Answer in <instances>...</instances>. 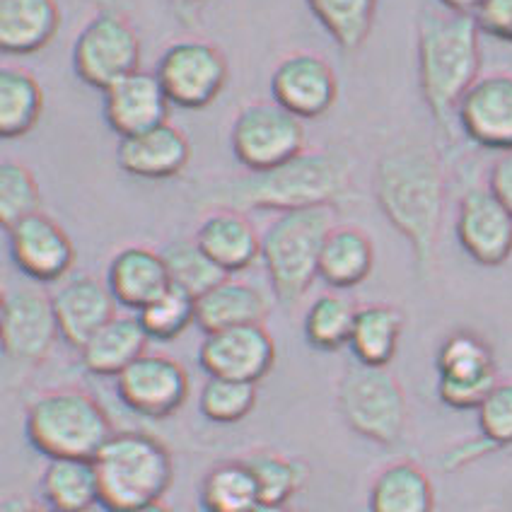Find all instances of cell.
<instances>
[{"instance_id":"cell-1","label":"cell","mask_w":512,"mask_h":512,"mask_svg":"<svg viewBox=\"0 0 512 512\" xmlns=\"http://www.w3.org/2000/svg\"><path fill=\"white\" fill-rule=\"evenodd\" d=\"M445 196V172L430 145L401 143L377 160L375 201L392 228L409 242L413 266L423 281L435 271Z\"/></svg>"},{"instance_id":"cell-2","label":"cell","mask_w":512,"mask_h":512,"mask_svg":"<svg viewBox=\"0 0 512 512\" xmlns=\"http://www.w3.org/2000/svg\"><path fill=\"white\" fill-rule=\"evenodd\" d=\"M351 189V165L331 150H305L283 165L225 179L203 191V203L230 211H302L331 206Z\"/></svg>"},{"instance_id":"cell-3","label":"cell","mask_w":512,"mask_h":512,"mask_svg":"<svg viewBox=\"0 0 512 512\" xmlns=\"http://www.w3.org/2000/svg\"><path fill=\"white\" fill-rule=\"evenodd\" d=\"M481 29L474 15L423 10L418 17V85L435 124L447 128L481 78Z\"/></svg>"},{"instance_id":"cell-4","label":"cell","mask_w":512,"mask_h":512,"mask_svg":"<svg viewBox=\"0 0 512 512\" xmlns=\"http://www.w3.org/2000/svg\"><path fill=\"white\" fill-rule=\"evenodd\" d=\"M100 505L126 512L160 503L174 481L170 450L148 433H114L95 459Z\"/></svg>"},{"instance_id":"cell-5","label":"cell","mask_w":512,"mask_h":512,"mask_svg":"<svg viewBox=\"0 0 512 512\" xmlns=\"http://www.w3.org/2000/svg\"><path fill=\"white\" fill-rule=\"evenodd\" d=\"M25 435L46 459H95L114 426L100 401L83 389H51L27 406Z\"/></svg>"},{"instance_id":"cell-6","label":"cell","mask_w":512,"mask_h":512,"mask_svg":"<svg viewBox=\"0 0 512 512\" xmlns=\"http://www.w3.org/2000/svg\"><path fill=\"white\" fill-rule=\"evenodd\" d=\"M334 230V208L314 206L281 213L261 237V261L283 307L305 298L319 278L324 242Z\"/></svg>"},{"instance_id":"cell-7","label":"cell","mask_w":512,"mask_h":512,"mask_svg":"<svg viewBox=\"0 0 512 512\" xmlns=\"http://www.w3.org/2000/svg\"><path fill=\"white\" fill-rule=\"evenodd\" d=\"M336 404L346 426L377 445H397L409 421V404L397 377L387 368L351 365L341 375Z\"/></svg>"},{"instance_id":"cell-8","label":"cell","mask_w":512,"mask_h":512,"mask_svg":"<svg viewBox=\"0 0 512 512\" xmlns=\"http://www.w3.org/2000/svg\"><path fill=\"white\" fill-rule=\"evenodd\" d=\"M141 39L119 13L95 15L73 44V71L85 85L109 90L126 75L141 71Z\"/></svg>"},{"instance_id":"cell-9","label":"cell","mask_w":512,"mask_h":512,"mask_svg":"<svg viewBox=\"0 0 512 512\" xmlns=\"http://www.w3.org/2000/svg\"><path fill=\"white\" fill-rule=\"evenodd\" d=\"M232 150L249 172H264L305 153L302 119L278 102L247 104L232 124Z\"/></svg>"},{"instance_id":"cell-10","label":"cell","mask_w":512,"mask_h":512,"mask_svg":"<svg viewBox=\"0 0 512 512\" xmlns=\"http://www.w3.org/2000/svg\"><path fill=\"white\" fill-rule=\"evenodd\" d=\"M435 368L438 397L455 411H476L500 382L491 343L467 329L452 331L440 343Z\"/></svg>"},{"instance_id":"cell-11","label":"cell","mask_w":512,"mask_h":512,"mask_svg":"<svg viewBox=\"0 0 512 512\" xmlns=\"http://www.w3.org/2000/svg\"><path fill=\"white\" fill-rule=\"evenodd\" d=\"M155 73L172 104L182 109H203L220 97L230 68L218 46L201 39H182L167 46Z\"/></svg>"},{"instance_id":"cell-12","label":"cell","mask_w":512,"mask_h":512,"mask_svg":"<svg viewBox=\"0 0 512 512\" xmlns=\"http://www.w3.org/2000/svg\"><path fill=\"white\" fill-rule=\"evenodd\" d=\"M58 331L54 302L37 288H10L0 302V341L15 363L37 365L54 348Z\"/></svg>"},{"instance_id":"cell-13","label":"cell","mask_w":512,"mask_h":512,"mask_svg":"<svg viewBox=\"0 0 512 512\" xmlns=\"http://www.w3.org/2000/svg\"><path fill=\"white\" fill-rule=\"evenodd\" d=\"M189 372L179 360L162 353H143L116 377V394L133 413L145 418H170L189 399Z\"/></svg>"},{"instance_id":"cell-14","label":"cell","mask_w":512,"mask_h":512,"mask_svg":"<svg viewBox=\"0 0 512 512\" xmlns=\"http://www.w3.org/2000/svg\"><path fill=\"white\" fill-rule=\"evenodd\" d=\"M457 240L476 264L503 266L512 256V213L488 186H471L457 206Z\"/></svg>"},{"instance_id":"cell-15","label":"cell","mask_w":512,"mask_h":512,"mask_svg":"<svg viewBox=\"0 0 512 512\" xmlns=\"http://www.w3.org/2000/svg\"><path fill=\"white\" fill-rule=\"evenodd\" d=\"M8 244L10 259L29 281H66L75 264V247L68 232L42 211L8 228Z\"/></svg>"},{"instance_id":"cell-16","label":"cell","mask_w":512,"mask_h":512,"mask_svg":"<svg viewBox=\"0 0 512 512\" xmlns=\"http://www.w3.org/2000/svg\"><path fill=\"white\" fill-rule=\"evenodd\" d=\"M199 365L208 377L261 382L276 365V341L264 324H247L206 334L199 348Z\"/></svg>"},{"instance_id":"cell-17","label":"cell","mask_w":512,"mask_h":512,"mask_svg":"<svg viewBox=\"0 0 512 512\" xmlns=\"http://www.w3.org/2000/svg\"><path fill=\"white\" fill-rule=\"evenodd\" d=\"M273 102L298 119H319L334 107L339 95L334 68L317 54H293L283 58L271 78Z\"/></svg>"},{"instance_id":"cell-18","label":"cell","mask_w":512,"mask_h":512,"mask_svg":"<svg viewBox=\"0 0 512 512\" xmlns=\"http://www.w3.org/2000/svg\"><path fill=\"white\" fill-rule=\"evenodd\" d=\"M457 119L469 141L481 148L512 150V75H481L459 102Z\"/></svg>"},{"instance_id":"cell-19","label":"cell","mask_w":512,"mask_h":512,"mask_svg":"<svg viewBox=\"0 0 512 512\" xmlns=\"http://www.w3.org/2000/svg\"><path fill=\"white\" fill-rule=\"evenodd\" d=\"M51 302H54L61 339L75 351H80L104 324L112 322L119 305L109 285L90 273L66 278L51 295Z\"/></svg>"},{"instance_id":"cell-20","label":"cell","mask_w":512,"mask_h":512,"mask_svg":"<svg viewBox=\"0 0 512 512\" xmlns=\"http://www.w3.org/2000/svg\"><path fill=\"white\" fill-rule=\"evenodd\" d=\"M170 97L157 73L136 71L104 90V119L119 138L167 124Z\"/></svg>"},{"instance_id":"cell-21","label":"cell","mask_w":512,"mask_h":512,"mask_svg":"<svg viewBox=\"0 0 512 512\" xmlns=\"http://www.w3.org/2000/svg\"><path fill=\"white\" fill-rule=\"evenodd\" d=\"M191 148L184 131L177 126L160 124L138 136L119 138L116 145V162L126 174L148 182L172 179L189 165Z\"/></svg>"},{"instance_id":"cell-22","label":"cell","mask_w":512,"mask_h":512,"mask_svg":"<svg viewBox=\"0 0 512 512\" xmlns=\"http://www.w3.org/2000/svg\"><path fill=\"white\" fill-rule=\"evenodd\" d=\"M107 285L121 307H128L138 314L143 307L160 298L172 281L162 252L133 244V247L116 252L114 259L109 261Z\"/></svg>"},{"instance_id":"cell-23","label":"cell","mask_w":512,"mask_h":512,"mask_svg":"<svg viewBox=\"0 0 512 512\" xmlns=\"http://www.w3.org/2000/svg\"><path fill=\"white\" fill-rule=\"evenodd\" d=\"M196 242L228 276L261 259V237L254 223L240 211L215 208L196 230Z\"/></svg>"},{"instance_id":"cell-24","label":"cell","mask_w":512,"mask_h":512,"mask_svg":"<svg viewBox=\"0 0 512 512\" xmlns=\"http://www.w3.org/2000/svg\"><path fill=\"white\" fill-rule=\"evenodd\" d=\"M148 341L150 336L145 334L138 314H116L112 322L104 324L80 348V363L92 375L119 377L128 365H133L143 356Z\"/></svg>"},{"instance_id":"cell-25","label":"cell","mask_w":512,"mask_h":512,"mask_svg":"<svg viewBox=\"0 0 512 512\" xmlns=\"http://www.w3.org/2000/svg\"><path fill=\"white\" fill-rule=\"evenodd\" d=\"M269 314V300L259 288L228 276L196 300V324L203 334L261 324Z\"/></svg>"},{"instance_id":"cell-26","label":"cell","mask_w":512,"mask_h":512,"mask_svg":"<svg viewBox=\"0 0 512 512\" xmlns=\"http://www.w3.org/2000/svg\"><path fill=\"white\" fill-rule=\"evenodd\" d=\"M61 27L56 0H0V46L5 54H37Z\"/></svg>"},{"instance_id":"cell-27","label":"cell","mask_w":512,"mask_h":512,"mask_svg":"<svg viewBox=\"0 0 512 512\" xmlns=\"http://www.w3.org/2000/svg\"><path fill=\"white\" fill-rule=\"evenodd\" d=\"M375 269V244L356 225H334L319 259V278L334 290H351L365 283Z\"/></svg>"},{"instance_id":"cell-28","label":"cell","mask_w":512,"mask_h":512,"mask_svg":"<svg viewBox=\"0 0 512 512\" xmlns=\"http://www.w3.org/2000/svg\"><path fill=\"white\" fill-rule=\"evenodd\" d=\"M370 512H435V488L416 462H394L375 476L368 496Z\"/></svg>"},{"instance_id":"cell-29","label":"cell","mask_w":512,"mask_h":512,"mask_svg":"<svg viewBox=\"0 0 512 512\" xmlns=\"http://www.w3.org/2000/svg\"><path fill=\"white\" fill-rule=\"evenodd\" d=\"M39 488L44 503L56 512H90L100 503V479L92 459H49Z\"/></svg>"},{"instance_id":"cell-30","label":"cell","mask_w":512,"mask_h":512,"mask_svg":"<svg viewBox=\"0 0 512 512\" xmlns=\"http://www.w3.org/2000/svg\"><path fill=\"white\" fill-rule=\"evenodd\" d=\"M404 331V312L387 302H375L358 310L356 327L351 334L353 358L370 368H387L397 356V348Z\"/></svg>"},{"instance_id":"cell-31","label":"cell","mask_w":512,"mask_h":512,"mask_svg":"<svg viewBox=\"0 0 512 512\" xmlns=\"http://www.w3.org/2000/svg\"><path fill=\"white\" fill-rule=\"evenodd\" d=\"M261 503L259 481L244 459L215 464L203 476L199 512H252Z\"/></svg>"},{"instance_id":"cell-32","label":"cell","mask_w":512,"mask_h":512,"mask_svg":"<svg viewBox=\"0 0 512 512\" xmlns=\"http://www.w3.org/2000/svg\"><path fill=\"white\" fill-rule=\"evenodd\" d=\"M44 112V92L32 73L20 66L0 71V133L22 138L39 124Z\"/></svg>"},{"instance_id":"cell-33","label":"cell","mask_w":512,"mask_h":512,"mask_svg":"<svg viewBox=\"0 0 512 512\" xmlns=\"http://www.w3.org/2000/svg\"><path fill=\"white\" fill-rule=\"evenodd\" d=\"M360 307L341 293H324L312 302L305 314L302 331L305 339L317 351L334 353L351 343Z\"/></svg>"},{"instance_id":"cell-34","label":"cell","mask_w":512,"mask_h":512,"mask_svg":"<svg viewBox=\"0 0 512 512\" xmlns=\"http://www.w3.org/2000/svg\"><path fill=\"white\" fill-rule=\"evenodd\" d=\"M307 5L343 51H358L368 42L377 0H307Z\"/></svg>"},{"instance_id":"cell-35","label":"cell","mask_w":512,"mask_h":512,"mask_svg":"<svg viewBox=\"0 0 512 512\" xmlns=\"http://www.w3.org/2000/svg\"><path fill=\"white\" fill-rule=\"evenodd\" d=\"M162 259H165L174 288H182L184 293L194 295L196 300L228 278V273L203 252L196 240H174L165 244Z\"/></svg>"},{"instance_id":"cell-36","label":"cell","mask_w":512,"mask_h":512,"mask_svg":"<svg viewBox=\"0 0 512 512\" xmlns=\"http://www.w3.org/2000/svg\"><path fill=\"white\" fill-rule=\"evenodd\" d=\"M259 481L261 500L276 508H288L290 500L300 491L307 479L305 462L295 457H285L273 450H256L244 457Z\"/></svg>"},{"instance_id":"cell-37","label":"cell","mask_w":512,"mask_h":512,"mask_svg":"<svg viewBox=\"0 0 512 512\" xmlns=\"http://www.w3.org/2000/svg\"><path fill=\"white\" fill-rule=\"evenodd\" d=\"M256 384L228 377H208L199 392V411L211 423H240L256 409Z\"/></svg>"},{"instance_id":"cell-38","label":"cell","mask_w":512,"mask_h":512,"mask_svg":"<svg viewBox=\"0 0 512 512\" xmlns=\"http://www.w3.org/2000/svg\"><path fill=\"white\" fill-rule=\"evenodd\" d=\"M145 334L150 341H174L184 334L191 324H196V298L184 293L182 288H170L160 298L150 302L138 312Z\"/></svg>"},{"instance_id":"cell-39","label":"cell","mask_w":512,"mask_h":512,"mask_svg":"<svg viewBox=\"0 0 512 512\" xmlns=\"http://www.w3.org/2000/svg\"><path fill=\"white\" fill-rule=\"evenodd\" d=\"M42 191L29 167L20 162H3L0 167V223L3 228H13L27 215L42 211Z\"/></svg>"},{"instance_id":"cell-40","label":"cell","mask_w":512,"mask_h":512,"mask_svg":"<svg viewBox=\"0 0 512 512\" xmlns=\"http://www.w3.org/2000/svg\"><path fill=\"white\" fill-rule=\"evenodd\" d=\"M479 418L481 438L488 447L500 450V447H512V380L498 382L484 404L476 409Z\"/></svg>"},{"instance_id":"cell-41","label":"cell","mask_w":512,"mask_h":512,"mask_svg":"<svg viewBox=\"0 0 512 512\" xmlns=\"http://www.w3.org/2000/svg\"><path fill=\"white\" fill-rule=\"evenodd\" d=\"M474 17L481 32L500 42H512V0H484Z\"/></svg>"},{"instance_id":"cell-42","label":"cell","mask_w":512,"mask_h":512,"mask_svg":"<svg viewBox=\"0 0 512 512\" xmlns=\"http://www.w3.org/2000/svg\"><path fill=\"white\" fill-rule=\"evenodd\" d=\"M488 189L498 196L500 203L512 213V150L500 153L488 172Z\"/></svg>"},{"instance_id":"cell-43","label":"cell","mask_w":512,"mask_h":512,"mask_svg":"<svg viewBox=\"0 0 512 512\" xmlns=\"http://www.w3.org/2000/svg\"><path fill=\"white\" fill-rule=\"evenodd\" d=\"M445 10H450V13H462V15H474L476 10L481 8V3L484 0H438Z\"/></svg>"},{"instance_id":"cell-44","label":"cell","mask_w":512,"mask_h":512,"mask_svg":"<svg viewBox=\"0 0 512 512\" xmlns=\"http://www.w3.org/2000/svg\"><path fill=\"white\" fill-rule=\"evenodd\" d=\"M8 512H56L49 505H39V503H27V500H10L8 503Z\"/></svg>"},{"instance_id":"cell-45","label":"cell","mask_w":512,"mask_h":512,"mask_svg":"<svg viewBox=\"0 0 512 512\" xmlns=\"http://www.w3.org/2000/svg\"><path fill=\"white\" fill-rule=\"evenodd\" d=\"M126 512H174V510L165 503V500H160V503H150V505H143V508L126 510Z\"/></svg>"},{"instance_id":"cell-46","label":"cell","mask_w":512,"mask_h":512,"mask_svg":"<svg viewBox=\"0 0 512 512\" xmlns=\"http://www.w3.org/2000/svg\"><path fill=\"white\" fill-rule=\"evenodd\" d=\"M252 512H293V510H290V508H276V505H266V503H261L259 508L252 510Z\"/></svg>"},{"instance_id":"cell-47","label":"cell","mask_w":512,"mask_h":512,"mask_svg":"<svg viewBox=\"0 0 512 512\" xmlns=\"http://www.w3.org/2000/svg\"><path fill=\"white\" fill-rule=\"evenodd\" d=\"M174 5H182V8H196V5L206 3V0H172Z\"/></svg>"},{"instance_id":"cell-48","label":"cell","mask_w":512,"mask_h":512,"mask_svg":"<svg viewBox=\"0 0 512 512\" xmlns=\"http://www.w3.org/2000/svg\"><path fill=\"white\" fill-rule=\"evenodd\" d=\"M90 512H92V510H90Z\"/></svg>"}]
</instances>
